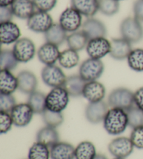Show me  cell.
Returning <instances> with one entry per match:
<instances>
[{
  "mask_svg": "<svg viewBox=\"0 0 143 159\" xmlns=\"http://www.w3.org/2000/svg\"><path fill=\"white\" fill-rule=\"evenodd\" d=\"M114 159H125V158H114Z\"/></svg>",
  "mask_w": 143,
  "mask_h": 159,
  "instance_id": "46",
  "label": "cell"
},
{
  "mask_svg": "<svg viewBox=\"0 0 143 159\" xmlns=\"http://www.w3.org/2000/svg\"><path fill=\"white\" fill-rule=\"evenodd\" d=\"M80 57L77 51L68 48L60 53L59 57V65L62 68L71 69L76 67L78 64Z\"/></svg>",
  "mask_w": 143,
  "mask_h": 159,
  "instance_id": "29",
  "label": "cell"
},
{
  "mask_svg": "<svg viewBox=\"0 0 143 159\" xmlns=\"http://www.w3.org/2000/svg\"><path fill=\"white\" fill-rule=\"evenodd\" d=\"M94 159H108V158H107L106 157H105V155L100 154H97L96 156V157L94 158Z\"/></svg>",
  "mask_w": 143,
  "mask_h": 159,
  "instance_id": "45",
  "label": "cell"
},
{
  "mask_svg": "<svg viewBox=\"0 0 143 159\" xmlns=\"http://www.w3.org/2000/svg\"><path fill=\"white\" fill-rule=\"evenodd\" d=\"M104 71V64L101 59L89 58L81 64L79 75L86 82L97 80Z\"/></svg>",
  "mask_w": 143,
  "mask_h": 159,
  "instance_id": "5",
  "label": "cell"
},
{
  "mask_svg": "<svg viewBox=\"0 0 143 159\" xmlns=\"http://www.w3.org/2000/svg\"><path fill=\"white\" fill-rule=\"evenodd\" d=\"M134 103L135 106L143 110V87L134 92Z\"/></svg>",
  "mask_w": 143,
  "mask_h": 159,
  "instance_id": "43",
  "label": "cell"
},
{
  "mask_svg": "<svg viewBox=\"0 0 143 159\" xmlns=\"http://www.w3.org/2000/svg\"><path fill=\"white\" fill-rule=\"evenodd\" d=\"M14 14L11 7H0V23L12 21Z\"/></svg>",
  "mask_w": 143,
  "mask_h": 159,
  "instance_id": "41",
  "label": "cell"
},
{
  "mask_svg": "<svg viewBox=\"0 0 143 159\" xmlns=\"http://www.w3.org/2000/svg\"><path fill=\"white\" fill-rule=\"evenodd\" d=\"M104 127L108 134L118 135L125 131L128 126L127 110L111 107L104 119Z\"/></svg>",
  "mask_w": 143,
  "mask_h": 159,
  "instance_id": "1",
  "label": "cell"
},
{
  "mask_svg": "<svg viewBox=\"0 0 143 159\" xmlns=\"http://www.w3.org/2000/svg\"><path fill=\"white\" fill-rule=\"evenodd\" d=\"M134 17L140 22H143V0H136L133 4Z\"/></svg>",
  "mask_w": 143,
  "mask_h": 159,
  "instance_id": "42",
  "label": "cell"
},
{
  "mask_svg": "<svg viewBox=\"0 0 143 159\" xmlns=\"http://www.w3.org/2000/svg\"><path fill=\"white\" fill-rule=\"evenodd\" d=\"M122 37L131 44L141 41L143 38V27L141 22L135 17H128L123 20L119 27Z\"/></svg>",
  "mask_w": 143,
  "mask_h": 159,
  "instance_id": "2",
  "label": "cell"
},
{
  "mask_svg": "<svg viewBox=\"0 0 143 159\" xmlns=\"http://www.w3.org/2000/svg\"><path fill=\"white\" fill-rule=\"evenodd\" d=\"M53 20L47 12L36 11L27 20V27L36 33H45L52 27Z\"/></svg>",
  "mask_w": 143,
  "mask_h": 159,
  "instance_id": "9",
  "label": "cell"
},
{
  "mask_svg": "<svg viewBox=\"0 0 143 159\" xmlns=\"http://www.w3.org/2000/svg\"><path fill=\"white\" fill-rule=\"evenodd\" d=\"M127 63L131 70L143 72V49L136 48L131 50L127 57Z\"/></svg>",
  "mask_w": 143,
  "mask_h": 159,
  "instance_id": "31",
  "label": "cell"
},
{
  "mask_svg": "<svg viewBox=\"0 0 143 159\" xmlns=\"http://www.w3.org/2000/svg\"><path fill=\"white\" fill-rule=\"evenodd\" d=\"M117 1H119H119H122V0H117Z\"/></svg>",
  "mask_w": 143,
  "mask_h": 159,
  "instance_id": "47",
  "label": "cell"
},
{
  "mask_svg": "<svg viewBox=\"0 0 143 159\" xmlns=\"http://www.w3.org/2000/svg\"><path fill=\"white\" fill-rule=\"evenodd\" d=\"M110 41L105 37L89 40L86 46V51L90 58L101 59L110 53Z\"/></svg>",
  "mask_w": 143,
  "mask_h": 159,
  "instance_id": "10",
  "label": "cell"
},
{
  "mask_svg": "<svg viewBox=\"0 0 143 159\" xmlns=\"http://www.w3.org/2000/svg\"><path fill=\"white\" fill-rule=\"evenodd\" d=\"M128 126L132 129L143 126V110L134 105L131 108L127 110Z\"/></svg>",
  "mask_w": 143,
  "mask_h": 159,
  "instance_id": "35",
  "label": "cell"
},
{
  "mask_svg": "<svg viewBox=\"0 0 143 159\" xmlns=\"http://www.w3.org/2000/svg\"><path fill=\"white\" fill-rule=\"evenodd\" d=\"M99 11L106 16L115 15L119 10V2L117 0H98Z\"/></svg>",
  "mask_w": 143,
  "mask_h": 159,
  "instance_id": "36",
  "label": "cell"
},
{
  "mask_svg": "<svg viewBox=\"0 0 143 159\" xmlns=\"http://www.w3.org/2000/svg\"><path fill=\"white\" fill-rule=\"evenodd\" d=\"M130 139L135 148L143 149V126L133 129Z\"/></svg>",
  "mask_w": 143,
  "mask_h": 159,
  "instance_id": "39",
  "label": "cell"
},
{
  "mask_svg": "<svg viewBox=\"0 0 143 159\" xmlns=\"http://www.w3.org/2000/svg\"><path fill=\"white\" fill-rule=\"evenodd\" d=\"M37 11L48 13L56 7L57 0H32Z\"/></svg>",
  "mask_w": 143,
  "mask_h": 159,
  "instance_id": "40",
  "label": "cell"
},
{
  "mask_svg": "<svg viewBox=\"0 0 143 159\" xmlns=\"http://www.w3.org/2000/svg\"><path fill=\"white\" fill-rule=\"evenodd\" d=\"M42 119L45 126L52 128H57L64 122V118L62 112H55L46 109L43 113Z\"/></svg>",
  "mask_w": 143,
  "mask_h": 159,
  "instance_id": "34",
  "label": "cell"
},
{
  "mask_svg": "<svg viewBox=\"0 0 143 159\" xmlns=\"http://www.w3.org/2000/svg\"><path fill=\"white\" fill-rule=\"evenodd\" d=\"M67 78L61 68L55 64L45 66L41 70L44 83L52 88L64 86Z\"/></svg>",
  "mask_w": 143,
  "mask_h": 159,
  "instance_id": "8",
  "label": "cell"
},
{
  "mask_svg": "<svg viewBox=\"0 0 143 159\" xmlns=\"http://www.w3.org/2000/svg\"><path fill=\"white\" fill-rule=\"evenodd\" d=\"M111 50L110 55L115 60H124L127 59L132 50V45L124 38L113 39L110 41Z\"/></svg>",
  "mask_w": 143,
  "mask_h": 159,
  "instance_id": "18",
  "label": "cell"
},
{
  "mask_svg": "<svg viewBox=\"0 0 143 159\" xmlns=\"http://www.w3.org/2000/svg\"><path fill=\"white\" fill-rule=\"evenodd\" d=\"M11 7L14 16L23 20L30 18L36 8L32 0H15Z\"/></svg>",
  "mask_w": 143,
  "mask_h": 159,
  "instance_id": "21",
  "label": "cell"
},
{
  "mask_svg": "<svg viewBox=\"0 0 143 159\" xmlns=\"http://www.w3.org/2000/svg\"><path fill=\"white\" fill-rule=\"evenodd\" d=\"M50 149L39 142H36L29 149L28 159H50Z\"/></svg>",
  "mask_w": 143,
  "mask_h": 159,
  "instance_id": "32",
  "label": "cell"
},
{
  "mask_svg": "<svg viewBox=\"0 0 143 159\" xmlns=\"http://www.w3.org/2000/svg\"><path fill=\"white\" fill-rule=\"evenodd\" d=\"M10 114L17 127H25L32 120L34 112L27 103L16 104Z\"/></svg>",
  "mask_w": 143,
  "mask_h": 159,
  "instance_id": "12",
  "label": "cell"
},
{
  "mask_svg": "<svg viewBox=\"0 0 143 159\" xmlns=\"http://www.w3.org/2000/svg\"><path fill=\"white\" fill-rule=\"evenodd\" d=\"M105 93V88L102 83L97 80L90 81L86 82L82 96L89 103H95L104 100Z\"/></svg>",
  "mask_w": 143,
  "mask_h": 159,
  "instance_id": "15",
  "label": "cell"
},
{
  "mask_svg": "<svg viewBox=\"0 0 143 159\" xmlns=\"http://www.w3.org/2000/svg\"><path fill=\"white\" fill-rule=\"evenodd\" d=\"M88 41L89 39L82 30L70 34L69 35H68L67 39L68 48L76 50L77 52L86 48Z\"/></svg>",
  "mask_w": 143,
  "mask_h": 159,
  "instance_id": "28",
  "label": "cell"
},
{
  "mask_svg": "<svg viewBox=\"0 0 143 159\" xmlns=\"http://www.w3.org/2000/svg\"><path fill=\"white\" fill-rule=\"evenodd\" d=\"M108 104L111 107L128 110L133 106L134 93L125 87H118L110 93Z\"/></svg>",
  "mask_w": 143,
  "mask_h": 159,
  "instance_id": "3",
  "label": "cell"
},
{
  "mask_svg": "<svg viewBox=\"0 0 143 159\" xmlns=\"http://www.w3.org/2000/svg\"><path fill=\"white\" fill-rule=\"evenodd\" d=\"M71 5L88 18H92L99 11L98 0H71Z\"/></svg>",
  "mask_w": 143,
  "mask_h": 159,
  "instance_id": "23",
  "label": "cell"
},
{
  "mask_svg": "<svg viewBox=\"0 0 143 159\" xmlns=\"http://www.w3.org/2000/svg\"><path fill=\"white\" fill-rule=\"evenodd\" d=\"M16 105V99L12 94H4L1 93L0 95V110L2 112H11Z\"/></svg>",
  "mask_w": 143,
  "mask_h": 159,
  "instance_id": "37",
  "label": "cell"
},
{
  "mask_svg": "<svg viewBox=\"0 0 143 159\" xmlns=\"http://www.w3.org/2000/svg\"><path fill=\"white\" fill-rule=\"evenodd\" d=\"M17 78L20 92L29 95L36 91L38 80L36 75L31 71L27 70H22L17 75Z\"/></svg>",
  "mask_w": 143,
  "mask_h": 159,
  "instance_id": "19",
  "label": "cell"
},
{
  "mask_svg": "<svg viewBox=\"0 0 143 159\" xmlns=\"http://www.w3.org/2000/svg\"><path fill=\"white\" fill-rule=\"evenodd\" d=\"M108 110V104L104 101L89 103L85 108V117L91 124H99L104 121Z\"/></svg>",
  "mask_w": 143,
  "mask_h": 159,
  "instance_id": "13",
  "label": "cell"
},
{
  "mask_svg": "<svg viewBox=\"0 0 143 159\" xmlns=\"http://www.w3.org/2000/svg\"><path fill=\"white\" fill-rule=\"evenodd\" d=\"M27 103L33 110L34 114L42 115L46 110V95L38 91L29 94Z\"/></svg>",
  "mask_w": 143,
  "mask_h": 159,
  "instance_id": "27",
  "label": "cell"
},
{
  "mask_svg": "<svg viewBox=\"0 0 143 159\" xmlns=\"http://www.w3.org/2000/svg\"><path fill=\"white\" fill-rule=\"evenodd\" d=\"M18 89V78L11 70L1 69L0 72V91L4 94H13Z\"/></svg>",
  "mask_w": 143,
  "mask_h": 159,
  "instance_id": "20",
  "label": "cell"
},
{
  "mask_svg": "<svg viewBox=\"0 0 143 159\" xmlns=\"http://www.w3.org/2000/svg\"><path fill=\"white\" fill-rule=\"evenodd\" d=\"M15 0H0V7H11Z\"/></svg>",
  "mask_w": 143,
  "mask_h": 159,
  "instance_id": "44",
  "label": "cell"
},
{
  "mask_svg": "<svg viewBox=\"0 0 143 159\" xmlns=\"http://www.w3.org/2000/svg\"><path fill=\"white\" fill-rule=\"evenodd\" d=\"M44 34L45 41L56 45L57 46L62 45L65 41H67L68 36L67 32L59 23H54Z\"/></svg>",
  "mask_w": 143,
  "mask_h": 159,
  "instance_id": "25",
  "label": "cell"
},
{
  "mask_svg": "<svg viewBox=\"0 0 143 159\" xmlns=\"http://www.w3.org/2000/svg\"><path fill=\"white\" fill-rule=\"evenodd\" d=\"M82 31L87 36L89 40L105 37L107 29L103 22L98 19L90 18L82 23Z\"/></svg>",
  "mask_w": 143,
  "mask_h": 159,
  "instance_id": "14",
  "label": "cell"
},
{
  "mask_svg": "<svg viewBox=\"0 0 143 159\" xmlns=\"http://www.w3.org/2000/svg\"><path fill=\"white\" fill-rule=\"evenodd\" d=\"M59 24L67 32H77L82 25V16L73 7H68L59 17Z\"/></svg>",
  "mask_w": 143,
  "mask_h": 159,
  "instance_id": "7",
  "label": "cell"
},
{
  "mask_svg": "<svg viewBox=\"0 0 143 159\" xmlns=\"http://www.w3.org/2000/svg\"><path fill=\"white\" fill-rule=\"evenodd\" d=\"M60 53L57 45L48 42L43 44L37 51L39 60L45 66L55 64L59 60Z\"/></svg>",
  "mask_w": 143,
  "mask_h": 159,
  "instance_id": "16",
  "label": "cell"
},
{
  "mask_svg": "<svg viewBox=\"0 0 143 159\" xmlns=\"http://www.w3.org/2000/svg\"><path fill=\"white\" fill-rule=\"evenodd\" d=\"M12 51L18 62L27 63L35 56L36 47L31 39L21 38L14 43Z\"/></svg>",
  "mask_w": 143,
  "mask_h": 159,
  "instance_id": "6",
  "label": "cell"
},
{
  "mask_svg": "<svg viewBox=\"0 0 143 159\" xmlns=\"http://www.w3.org/2000/svg\"><path fill=\"white\" fill-rule=\"evenodd\" d=\"M19 62L17 60L12 50H2L0 57L1 69L12 70L18 66Z\"/></svg>",
  "mask_w": 143,
  "mask_h": 159,
  "instance_id": "33",
  "label": "cell"
},
{
  "mask_svg": "<svg viewBox=\"0 0 143 159\" xmlns=\"http://www.w3.org/2000/svg\"><path fill=\"white\" fill-rule=\"evenodd\" d=\"M14 125L13 121L9 112H0V133L1 134L7 133Z\"/></svg>",
  "mask_w": 143,
  "mask_h": 159,
  "instance_id": "38",
  "label": "cell"
},
{
  "mask_svg": "<svg viewBox=\"0 0 143 159\" xmlns=\"http://www.w3.org/2000/svg\"><path fill=\"white\" fill-rule=\"evenodd\" d=\"M96 155V147L90 141H82L76 147V159H94Z\"/></svg>",
  "mask_w": 143,
  "mask_h": 159,
  "instance_id": "30",
  "label": "cell"
},
{
  "mask_svg": "<svg viewBox=\"0 0 143 159\" xmlns=\"http://www.w3.org/2000/svg\"><path fill=\"white\" fill-rule=\"evenodd\" d=\"M21 30L13 22H6L0 23V39L4 45L15 43L21 37Z\"/></svg>",
  "mask_w": 143,
  "mask_h": 159,
  "instance_id": "17",
  "label": "cell"
},
{
  "mask_svg": "<svg viewBox=\"0 0 143 159\" xmlns=\"http://www.w3.org/2000/svg\"><path fill=\"white\" fill-rule=\"evenodd\" d=\"M51 159H74L75 149L72 144L66 142H58L50 147Z\"/></svg>",
  "mask_w": 143,
  "mask_h": 159,
  "instance_id": "22",
  "label": "cell"
},
{
  "mask_svg": "<svg viewBox=\"0 0 143 159\" xmlns=\"http://www.w3.org/2000/svg\"><path fill=\"white\" fill-rule=\"evenodd\" d=\"M134 146L130 138L118 137L108 144V151L114 158H126L132 154Z\"/></svg>",
  "mask_w": 143,
  "mask_h": 159,
  "instance_id": "11",
  "label": "cell"
},
{
  "mask_svg": "<svg viewBox=\"0 0 143 159\" xmlns=\"http://www.w3.org/2000/svg\"><path fill=\"white\" fill-rule=\"evenodd\" d=\"M86 82H87L79 74L73 75L67 78L63 87L67 91L70 96L75 98L80 97L82 96Z\"/></svg>",
  "mask_w": 143,
  "mask_h": 159,
  "instance_id": "24",
  "label": "cell"
},
{
  "mask_svg": "<svg viewBox=\"0 0 143 159\" xmlns=\"http://www.w3.org/2000/svg\"><path fill=\"white\" fill-rule=\"evenodd\" d=\"M59 135L56 129L47 126L40 129L36 134V141L50 148L59 142Z\"/></svg>",
  "mask_w": 143,
  "mask_h": 159,
  "instance_id": "26",
  "label": "cell"
},
{
  "mask_svg": "<svg viewBox=\"0 0 143 159\" xmlns=\"http://www.w3.org/2000/svg\"><path fill=\"white\" fill-rule=\"evenodd\" d=\"M69 97L64 87L52 88L46 95V108L53 112H62L68 106Z\"/></svg>",
  "mask_w": 143,
  "mask_h": 159,
  "instance_id": "4",
  "label": "cell"
}]
</instances>
